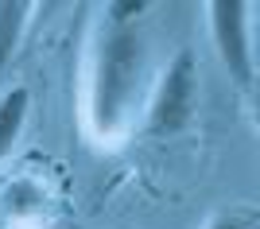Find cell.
<instances>
[{"mask_svg": "<svg viewBox=\"0 0 260 229\" xmlns=\"http://www.w3.org/2000/svg\"><path fill=\"white\" fill-rule=\"evenodd\" d=\"M4 229H47L54 221V194L35 171H20L0 190Z\"/></svg>", "mask_w": 260, "mask_h": 229, "instance_id": "cell-4", "label": "cell"}, {"mask_svg": "<svg viewBox=\"0 0 260 229\" xmlns=\"http://www.w3.org/2000/svg\"><path fill=\"white\" fill-rule=\"evenodd\" d=\"M194 101H198V74H194V58L175 55L167 62L159 78L148 89V101H144V128L152 136H175L183 132L194 117Z\"/></svg>", "mask_w": 260, "mask_h": 229, "instance_id": "cell-2", "label": "cell"}, {"mask_svg": "<svg viewBox=\"0 0 260 229\" xmlns=\"http://www.w3.org/2000/svg\"><path fill=\"white\" fill-rule=\"evenodd\" d=\"M27 113H31V93H27V86H12L8 93L0 97V163H4L12 155V148L20 144Z\"/></svg>", "mask_w": 260, "mask_h": 229, "instance_id": "cell-5", "label": "cell"}, {"mask_svg": "<svg viewBox=\"0 0 260 229\" xmlns=\"http://www.w3.org/2000/svg\"><path fill=\"white\" fill-rule=\"evenodd\" d=\"M249 4L241 0H214L206 4L210 16V39H214V51L221 58V66L229 70V78L237 86L249 89L252 78H256V55H252V35H249Z\"/></svg>", "mask_w": 260, "mask_h": 229, "instance_id": "cell-3", "label": "cell"}, {"mask_svg": "<svg viewBox=\"0 0 260 229\" xmlns=\"http://www.w3.org/2000/svg\"><path fill=\"white\" fill-rule=\"evenodd\" d=\"M206 229H252L249 218H214Z\"/></svg>", "mask_w": 260, "mask_h": 229, "instance_id": "cell-7", "label": "cell"}, {"mask_svg": "<svg viewBox=\"0 0 260 229\" xmlns=\"http://www.w3.org/2000/svg\"><path fill=\"white\" fill-rule=\"evenodd\" d=\"M31 23V4L23 0H0V74L12 66L16 51L23 43V31Z\"/></svg>", "mask_w": 260, "mask_h": 229, "instance_id": "cell-6", "label": "cell"}, {"mask_svg": "<svg viewBox=\"0 0 260 229\" xmlns=\"http://www.w3.org/2000/svg\"><path fill=\"white\" fill-rule=\"evenodd\" d=\"M152 89V55L140 23H113L101 16L86 51L82 128L98 148L124 144Z\"/></svg>", "mask_w": 260, "mask_h": 229, "instance_id": "cell-1", "label": "cell"}]
</instances>
